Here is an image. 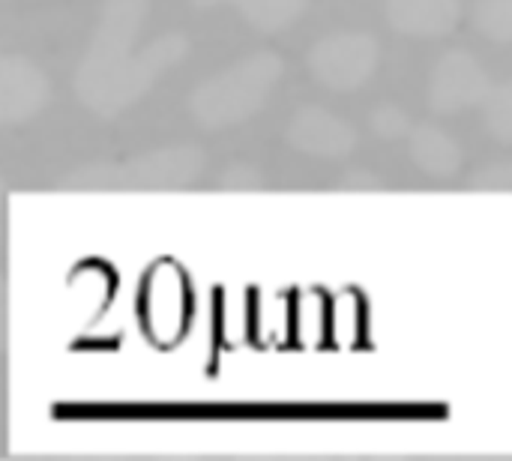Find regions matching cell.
Listing matches in <instances>:
<instances>
[{
  "label": "cell",
  "mask_w": 512,
  "mask_h": 461,
  "mask_svg": "<svg viewBox=\"0 0 512 461\" xmlns=\"http://www.w3.org/2000/svg\"><path fill=\"white\" fill-rule=\"evenodd\" d=\"M339 189H345V192H381L384 189V183H381V177L375 174V171H348L342 180H339Z\"/></svg>",
  "instance_id": "16"
},
{
  "label": "cell",
  "mask_w": 512,
  "mask_h": 461,
  "mask_svg": "<svg viewBox=\"0 0 512 461\" xmlns=\"http://www.w3.org/2000/svg\"><path fill=\"white\" fill-rule=\"evenodd\" d=\"M150 0H105L96 30L75 69V96L99 117H120L138 105L159 78L186 60L189 39L183 33H162L138 48Z\"/></svg>",
  "instance_id": "1"
},
{
  "label": "cell",
  "mask_w": 512,
  "mask_h": 461,
  "mask_svg": "<svg viewBox=\"0 0 512 461\" xmlns=\"http://www.w3.org/2000/svg\"><path fill=\"white\" fill-rule=\"evenodd\" d=\"M492 75L486 66L465 48H453L441 54L429 78V105L438 114H459L465 108H477L489 93Z\"/></svg>",
  "instance_id": "5"
},
{
  "label": "cell",
  "mask_w": 512,
  "mask_h": 461,
  "mask_svg": "<svg viewBox=\"0 0 512 461\" xmlns=\"http://www.w3.org/2000/svg\"><path fill=\"white\" fill-rule=\"evenodd\" d=\"M192 3L198 9L231 6V9H237L261 33H279V30H285L309 6V0H192Z\"/></svg>",
  "instance_id": "10"
},
{
  "label": "cell",
  "mask_w": 512,
  "mask_h": 461,
  "mask_svg": "<svg viewBox=\"0 0 512 461\" xmlns=\"http://www.w3.org/2000/svg\"><path fill=\"white\" fill-rule=\"evenodd\" d=\"M3 237H6V183L0 177V246H3Z\"/></svg>",
  "instance_id": "18"
},
{
  "label": "cell",
  "mask_w": 512,
  "mask_h": 461,
  "mask_svg": "<svg viewBox=\"0 0 512 461\" xmlns=\"http://www.w3.org/2000/svg\"><path fill=\"white\" fill-rule=\"evenodd\" d=\"M9 348V282L0 270V354Z\"/></svg>",
  "instance_id": "17"
},
{
  "label": "cell",
  "mask_w": 512,
  "mask_h": 461,
  "mask_svg": "<svg viewBox=\"0 0 512 461\" xmlns=\"http://www.w3.org/2000/svg\"><path fill=\"white\" fill-rule=\"evenodd\" d=\"M285 63L273 51H255L201 81L189 96V111L204 129H225L249 120L282 81Z\"/></svg>",
  "instance_id": "3"
},
{
  "label": "cell",
  "mask_w": 512,
  "mask_h": 461,
  "mask_svg": "<svg viewBox=\"0 0 512 461\" xmlns=\"http://www.w3.org/2000/svg\"><path fill=\"white\" fill-rule=\"evenodd\" d=\"M468 186L477 189V192H507L512 186V168L507 162L486 165V168H480V171L468 180Z\"/></svg>",
  "instance_id": "15"
},
{
  "label": "cell",
  "mask_w": 512,
  "mask_h": 461,
  "mask_svg": "<svg viewBox=\"0 0 512 461\" xmlns=\"http://www.w3.org/2000/svg\"><path fill=\"white\" fill-rule=\"evenodd\" d=\"M204 165L201 147L168 144L120 162H87L69 171L57 186L72 192H183L201 177Z\"/></svg>",
  "instance_id": "2"
},
{
  "label": "cell",
  "mask_w": 512,
  "mask_h": 461,
  "mask_svg": "<svg viewBox=\"0 0 512 461\" xmlns=\"http://www.w3.org/2000/svg\"><path fill=\"white\" fill-rule=\"evenodd\" d=\"M462 18L459 0H387V21L393 30L417 39H438L456 30Z\"/></svg>",
  "instance_id": "8"
},
{
  "label": "cell",
  "mask_w": 512,
  "mask_h": 461,
  "mask_svg": "<svg viewBox=\"0 0 512 461\" xmlns=\"http://www.w3.org/2000/svg\"><path fill=\"white\" fill-rule=\"evenodd\" d=\"M51 96L48 75L21 54H0V126L36 117Z\"/></svg>",
  "instance_id": "6"
},
{
  "label": "cell",
  "mask_w": 512,
  "mask_h": 461,
  "mask_svg": "<svg viewBox=\"0 0 512 461\" xmlns=\"http://www.w3.org/2000/svg\"><path fill=\"white\" fill-rule=\"evenodd\" d=\"M483 111V123L486 132L501 141L510 144L512 141V84L510 81H492L489 93L480 99L477 105Z\"/></svg>",
  "instance_id": "11"
},
{
  "label": "cell",
  "mask_w": 512,
  "mask_h": 461,
  "mask_svg": "<svg viewBox=\"0 0 512 461\" xmlns=\"http://www.w3.org/2000/svg\"><path fill=\"white\" fill-rule=\"evenodd\" d=\"M369 123H372V132L381 138H405L411 129V117L399 105H381Z\"/></svg>",
  "instance_id": "14"
},
{
  "label": "cell",
  "mask_w": 512,
  "mask_h": 461,
  "mask_svg": "<svg viewBox=\"0 0 512 461\" xmlns=\"http://www.w3.org/2000/svg\"><path fill=\"white\" fill-rule=\"evenodd\" d=\"M474 24L486 39L507 45L512 39V0H477Z\"/></svg>",
  "instance_id": "12"
},
{
  "label": "cell",
  "mask_w": 512,
  "mask_h": 461,
  "mask_svg": "<svg viewBox=\"0 0 512 461\" xmlns=\"http://www.w3.org/2000/svg\"><path fill=\"white\" fill-rule=\"evenodd\" d=\"M381 63V45L372 33L339 30L318 39L309 51V69L318 84L348 93L363 87Z\"/></svg>",
  "instance_id": "4"
},
{
  "label": "cell",
  "mask_w": 512,
  "mask_h": 461,
  "mask_svg": "<svg viewBox=\"0 0 512 461\" xmlns=\"http://www.w3.org/2000/svg\"><path fill=\"white\" fill-rule=\"evenodd\" d=\"M216 186L225 189V192H261L264 189V174L258 168L246 165V162H237V165L222 171Z\"/></svg>",
  "instance_id": "13"
},
{
  "label": "cell",
  "mask_w": 512,
  "mask_h": 461,
  "mask_svg": "<svg viewBox=\"0 0 512 461\" xmlns=\"http://www.w3.org/2000/svg\"><path fill=\"white\" fill-rule=\"evenodd\" d=\"M288 144L306 156L345 159L357 147V129L327 108L306 105L288 123Z\"/></svg>",
  "instance_id": "7"
},
{
  "label": "cell",
  "mask_w": 512,
  "mask_h": 461,
  "mask_svg": "<svg viewBox=\"0 0 512 461\" xmlns=\"http://www.w3.org/2000/svg\"><path fill=\"white\" fill-rule=\"evenodd\" d=\"M405 138H408L411 159L426 174L444 177V180L459 174V168H462V147H459V141L450 132H444L435 123H417V126L411 123Z\"/></svg>",
  "instance_id": "9"
}]
</instances>
